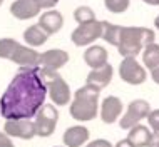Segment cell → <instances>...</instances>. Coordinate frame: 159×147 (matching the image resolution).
I'll return each instance as SVG.
<instances>
[{"instance_id":"277c9868","label":"cell","mask_w":159,"mask_h":147,"mask_svg":"<svg viewBox=\"0 0 159 147\" xmlns=\"http://www.w3.org/2000/svg\"><path fill=\"white\" fill-rule=\"evenodd\" d=\"M39 75L42 82L47 87V94L54 100L55 105H67L70 100V87L66 80L61 77L57 70H50V69H39Z\"/></svg>"},{"instance_id":"cb8c5ba5","label":"cell","mask_w":159,"mask_h":147,"mask_svg":"<svg viewBox=\"0 0 159 147\" xmlns=\"http://www.w3.org/2000/svg\"><path fill=\"white\" fill-rule=\"evenodd\" d=\"M131 0H104V5L109 12L112 14H122L129 8Z\"/></svg>"},{"instance_id":"f1b7e54d","label":"cell","mask_w":159,"mask_h":147,"mask_svg":"<svg viewBox=\"0 0 159 147\" xmlns=\"http://www.w3.org/2000/svg\"><path fill=\"white\" fill-rule=\"evenodd\" d=\"M116 147H134V145L131 144L129 139H122V140H119L117 144H116Z\"/></svg>"},{"instance_id":"d6986e66","label":"cell","mask_w":159,"mask_h":147,"mask_svg":"<svg viewBox=\"0 0 159 147\" xmlns=\"http://www.w3.org/2000/svg\"><path fill=\"white\" fill-rule=\"evenodd\" d=\"M49 38V33L44 32L39 25H30L27 30L24 32V40L27 42L30 47H39V45H44Z\"/></svg>"},{"instance_id":"836d02e7","label":"cell","mask_w":159,"mask_h":147,"mask_svg":"<svg viewBox=\"0 0 159 147\" xmlns=\"http://www.w3.org/2000/svg\"><path fill=\"white\" fill-rule=\"evenodd\" d=\"M156 147H159V144H157V145H156Z\"/></svg>"},{"instance_id":"1f68e13d","label":"cell","mask_w":159,"mask_h":147,"mask_svg":"<svg viewBox=\"0 0 159 147\" xmlns=\"http://www.w3.org/2000/svg\"><path fill=\"white\" fill-rule=\"evenodd\" d=\"M154 27H156V29L159 30V15L156 17V20H154Z\"/></svg>"},{"instance_id":"2e32d148","label":"cell","mask_w":159,"mask_h":147,"mask_svg":"<svg viewBox=\"0 0 159 147\" xmlns=\"http://www.w3.org/2000/svg\"><path fill=\"white\" fill-rule=\"evenodd\" d=\"M37 25L44 30V32L49 33V35H52V33H57L59 30L62 29L64 17H62L61 12H57V10H47L45 14L40 15Z\"/></svg>"},{"instance_id":"8fae6325","label":"cell","mask_w":159,"mask_h":147,"mask_svg":"<svg viewBox=\"0 0 159 147\" xmlns=\"http://www.w3.org/2000/svg\"><path fill=\"white\" fill-rule=\"evenodd\" d=\"M112 74H114V69L111 64H106V65L101 67V69H92V70L89 72L87 79H85V85L94 87L97 90H102L104 87H107V85L111 84Z\"/></svg>"},{"instance_id":"44dd1931","label":"cell","mask_w":159,"mask_h":147,"mask_svg":"<svg viewBox=\"0 0 159 147\" xmlns=\"http://www.w3.org/2000/svg\"><path fill=\"white\" fill-rule=\"evenodd\" d=\"M119 33H121V25H114L109 22H102V38L111 45H117Z\"/></svg>"},{"instance_id":"ffe728a7","label":"cell","mask_w":159,"mask_h":147,"mask_svg":"<svg viewBox=\"0 0 159 147\" xmlns=\"http://www.w3.org/2000/svg\"><path fill=\"white\" fill-rule=\"evenodd\" d=\"M143 60H144V65L152 70V69L159 67V45L157 44H149L144 47V52H143Z\"/></svg>"},{"instance_id":"9c48e42d","label":"cell","mask_w":159,"mask_h":147,"mask_svg":"<svg viewBox=\"0 0 159 147\" xmlns=\"http://www.w3.org/2000/svg\"><path fill=\"white\" fill-rule=\"evenodd\" d=\"M3 131L8 137H19L24 140H30L35 137V127L30 119H7Z\"/></svg>"},{"instance_id":"3957f363","label":"cell","mask_w":159,"mask_h":147,"mask_svg":"<svg viewBox=\"0 0 159 147\" xmlns=\"http://www.w3.org/2000/svg\"><path fill=\"white\" fill-rule=\"evenodd\" d=\"M99 94H101V90L89 87V85L80 87L75 92L74 100L70 104V115L80 122L96 119L99 109Z\"/></svg>"},{"instance_id":"83f0119b","label":"cell","mask_w":159,"mask_h":147,"mask_svg":"<svg viewBox=\"0 0 159 147\" xmlns=\"http://www.w3.org/2000/svg\"><path fill=\"white\" fill-rule=\"evenodd\" d=\"M0 147H14V144H12L10 137L7 136L5 132H0Z\"/></svg>"},{"instance_id":"5bb4252c","label":"cell","mask_w":159,"mask_h":147,"mask_svg":"<svg viewBox=\"0 0 159 147\" xmlns=\"http://www.w3.org/2000/svg\"><path fill=\"white\" fill-rule=\"evenodd\" d=\"M40 7L35 3V0H15L10 5V14L19 20H29L39 15Z\"/></svg>"},{"instance_id":"7a4b0ae2","label":"cell","mask_w":159,"mask_h":147,"mask_svg":"<svg viewBox=\"0 0 159 147\" xmlns=\"http://www.w3.org/2000/svg\"><path fill=\"white\" fill-rule=\"evenodd\" d=\"M156 33L146 27H121L117 40V52L126 57H136L146 45L152 44Z\"/></svg>"},{"instance_id":"603a6c76","label":"cell","mask_w":159,"mask_h":147,"mask_svg":"<svg viewBox=\"0 0 159 147\" xmlns=\"http://www.w3.org/2000/svg\"><path fill=\"white\" fill-rule=\"evenodd\" d=\"M20 44L15 42L14 38H0V59H8L10 60L12 54Z\"/></svg>"},{"instance_id":"f546056e","label":"cell","mask_w":159,"mask_h":147,"mask_svg":"<svg viewBox=\"0 0 159 147\" xmlns=\"http://www.w3.org/2000/svg\"><path fill=\"white\" fill-rule=\"evenodd\" d=\"M151 77H152V80L159 85V67H156V69H152V70H151Z\"/></svg>"},{"instance_id":"9a60e30c","label":"cell","mask_w":159,"mask_h":147,"mask_svg":"<svg viewBox=\"0 0 159 147\" xmlns=\"http://www.w3.org/2000/svg\"><path fill=\"white\" fill-rule=\"evenodd\" d=\"M39 55L40 54H39L35 49L19 45L15 49V52L12 54L10 60L20 67H37L39 65Z\"/></svg>"},{"instance_id":"52a82bcc","label":"cell","mask_w":159,"mask_h":147,"mask_svg":"<svg viewBox=\"0 0 159 147\" xmlns=\"http://www.w3.org/2000/svg\"><path fill=\"white\" fill-rule=\"evenodd\" d=\"M119 75L126 84L131 85H141L146 80L148 74H146L144 67L134 57H126L119 65Z\"/></svg>"},{"instance_id":"30bf717a","label":"cell","mask_w":159,"mask_h":147,"mask_svg":"<svg viewBox=\"0 0 159 147\" xmlns=\"http://www.w3.org/2000/svg\"><path fill=\"white\" fill-rule=\"evenodd\" d=\"M127 139L134 147H156L159 144V132L149 131L146 125L137 124L129 129Z\"/></svg>"},{"instance_id":"6da1fadb","label":"cell","mask_w":159,"mask_h":147,"mask_svg":"<svg viewBox=\"0 0 159 147\" xmlns=\"http://www.w3.org/2000/svg\"><path fill=\"white\" fill-rule=\"evenodd\" d=\"M47 87L39 67H22L0 99V114L5 119H32L44 105Z\"/></svg>"},{"instance_id":"484cf974","label":"cell","mask_w":159,"mask_h":147,"mask_svg":"<svg viewBox=\"0 0 159 147\" xmlns=\"http://www.w3.org/2000/svg\"><path fill=\"white\" fill-rule=\"evenodd\" d=\"M85 147H112V144H111L109 140H106V139H96V140L89 142Z\"/></svg>"},{"instance_id":"4316f807","label":"cell","mask_w":159,"mask_h":147,"mask_svg":"<svg viewBox=\"0 0 159 147\" xmlns=\"http://www.w3.org/2000/svg\"><path fill=\"white\" fill-rule=\"evenodd\" d=\"M59 0H35V3L40 8H50V7H55Z\"/></svg>"},{"instance_id":"4fadbf2b","label":"cell","mask_w":159,"mask_h":147,"mask_svg":"<svg viewBox=\"0 0 159 147\" xmlns=\"http://www.w3.org/2000/svg\"><path fill=\"white\" fill-rule=\"evenodd\" d=\"M121 112H122V102L119 97L109 96L104 99L101 107V119L104 124H114L119 119Z\"/></svg>"},{"instance_id":"8992f818","label":"cell","mask_w":159,"mask_h":147,"mask_svg":"<svg viewBox=\"0 0 159 147\" xmlns=\"http://www.w3.org/2000/svg\"><path fill=\"white\" fill-rule=\"evenodd\" d=\"M101 35H102V22L92 20V22L87 24H79V27L70 33V38L77 47H85L96 42L97 38H101Z\"/></svg>"},{"instance_id":"ba28073f","label":"cell","mask_w":159,"mask_h":147,"mask_svg":"<svg viewBox=\"0 0 159 147\" xmlns=\"http://www.w3.org/2000/svg\"><path fill=\"white\" fill-rule=\"evenodd\" d=\"M151 112V107H149V102L148 100H143V99H136L129 104L126 114L122 115L121 119V129H131L137 125L143 119L148 117V114Z\"/></svg>"},{"instance_id":"5b68a950","label":"cell","mask_w":159,"mask_h":147,"mask_svg":"<svg viewBox=\"0 0 159 147\" xmlns=\"http://www.w3.org/2000/svg\"><path fill=\"white\" fill-rule=\"evenodd\" d=\"M59 122V110L52 104H44L35 114L34 127H35V136L49 137L52 136Z\"/></svg>"},{"instance_id":"d4e9b609","label":"cell","mask_w":159,"mask_h":147,"mask_svg":"<svg viewBox=\"0 0 159 147\" xmlns=\"http://www.w3.org/2000/svg\"><path fill=\"white\" fill-rule=\"evenodd\" d=\"M148 120H149V125L152 127V131L159 132V109L149 112V114H148Z\"/></svg>"},{"instance_id":"7402d4cb","label":"cell","mask_w":159,"mask_h":147,"mask_svg":"<svg viewBox=\"0 0 159 147\" xmlns=\"http://www.w3.org/2000/svg\"><path fill=\"white\" fill-rule=\"evenodd\" d=\"M74 19L77 24H87V22H92L96 20V14L92 12L91 7L87 5H80L74 10Z\"/></svg>"},{"instance_id":"d6a6232c","label":"cell","mask_w":159,"mask_h":147,"mask_svg":"<svg viewBox=\"0 0 159 147\" xmlns=\"http://www.w3.org/2000/svg\"><path fill=\"white\" fill-rule=\"evenodd\" d=\"M2 3H3V0H0V5H2Z\"/></svg>"},{"instance_id":"ac0fdd59","label":"cell","mask_w":159,"mask_h":147,"mask_svg":"<svg viewBox=\"0 0 159 147\" xmlns=\"http://www.w3.org/2000/svg\"><path fill=\"white\" fill-rule=\"evenodd\" d=\"M84 60L91 69H101L107 64V50L101 45H92L84 52Z\"/></svg>"},{"instance_id":"e0dca14e","label":"cell","mask_w":159,"mask_h":147,"mask_svg":"<svg viewBox=\"0 0 159 147\" xmlns=\"http://www.w3.org/2000/svg\"><path fill=\"white\" fill-rule=\"evenodd\" d=\"M62 140L66 147H80L89 140V131L84 125H72L64 132Z\"/></svg>"},{"instance_id":"4dcf8cb0","label":"cell","mask_w":159,"mask_h":147,"mask_svg":"<svg viewBox=\"0 0 159 147\" xmlns=\"http://www.w3.org/2000/svg\"><path fill=\"white\" fill-rule=\"evenodd\" d=\"M143 2L149 3V5H159V0H143Z\"/></svg>"},{"instance_id":"7c38bea8","label":"cell","mask_w":159,"mask_h":147,"mask_svg":"<svg viewBox=\"0 0 159 147\" xmlns=\"http://www.w3.org/2000/svg\"><path fill=\"white\" fill-rule=\"evenodd\" d=\"M67 62H69V54L66 50H61V49L47 50V52H44V54L39 55V64L42 65V69L59 70V69L64 67Z\"/></svg>"}]
</instances>
